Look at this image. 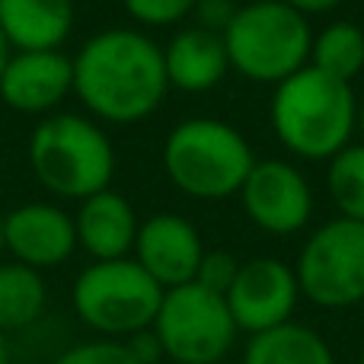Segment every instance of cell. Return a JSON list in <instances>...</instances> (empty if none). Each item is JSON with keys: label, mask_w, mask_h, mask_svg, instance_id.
Instances as JSON below:
<instances>
[{"label": "cell", "mask_w": 364, "mask_h": 364, "mask_svg": "<svg viewBox=\"0 0 364 364\" xmlns=\"http://www.w3.org/2000/svg\"><path fill=\"white\" fill-rule=\"evenodd\" d=\"M227 310L240 333L256 336L294 320V310L301 304L294 265L275 256H256L240 262L230 291L224 294Z\"/></svg>", "instance_id": "obj_10"}, {"label": "cell", "mask_w": 364, "mask_h": 364, "mask_svg": "<svg viewBox=\"0 0 364 364\" xmlns=\"http://www.w3.org/2000/svg\"><path fill=\"white\" fill-rule=\"evenodd\" d=\"M301 297L320 310H348L364 301V224L333 218L320 224L294 262Z\"/></svg>", "instance_id": "obj_8"}, {"label": "cell", "mask_w": 364, "mask_h": 364, "mask_svg": "<svg viewBox=\"0 0 364 364\" xmlns=\"http://www.w3.org/2000/svg\"><path fill=\"white\" fill-rule=\"evenodd\" d=\"M237 272H240V259L233 256V252H227V250H205L195 282H198L201 288L214 291V294H227V291H230V284H233V278H237Z\"/></svg>", "instance_id": "obj_23"}, {"label": "cell", "mask_w": 364, "mask_h": 364, "mask_svg": "<svg viewBox=\"0 0 364 364\" xmlns=\"http://www.w3.org/2000/svg\"><path fill=\"white\" fill-rule=\"evenodd\" d=\"M74 93V58L61 48L13 51L0 77V100L26 115H45Z\"/></svg>", "instance_id": "obj_13"}, {"label": "cell", "mask_w": 364, "mask_h": 364, "mask_svg": "<svg viewBox=\"0 0 364 364\" xmlns=\"http://www.w3.org/2000/svg\"><path fill=\"white\" fill-rule=\"evenodd\" d=\"M201 256H205V240L188 218L176 211H160L141 220L132 259L164 291L195 282Z\"/></svg>", "instance_id": "obj_11"}, {"label": "cell", "mask_w": 364, "mask_h": 364, "mask_svg": "<svg viewBox=\"0 0 364 364\" xmlns=\"http://www.w3.org/2000/svg\"><path fill=\"white\" fill-rule=\"evenodd\" d=\"M237 195L246 218L272 237H294L314 218L310 179L291 160H256Z\"/></svg>", "instance_id": "obj_9"}, {"label": "cell", "mask_w": 364, "mask_h": 364, "mask_svg": "<svg viewBox=\"0 0 364 364\" xmlns=\"http://www.w3.org/2000/svg\"><path fill=\"white\" fill-rule=\"evenodd\" d=\"M164 68L170 90L182 93H208L220 87L230 74L224 36L208 32L201 26H186L164 45Z\"/></svg>", "instance_id": "obj_15"}, {"label": "cell", "mask_w": 364, "mask_h": 364, "mask_svg": "<svg viewBox=\"0 0 364 364\" xmlns=\"http://www.w3.org/2000/svg\"><path fill=\"white\" fill-rule=\"evenodd\" d=\"M0 364H13L10 342H6V336H4V333H0Z\"/></svg>", "instance_id": "obj_28"}, {"label": "cell", "mask_w": 364, "mask_h": 364, "mask_svg": "<svg viewBox=\"0 0 364 364\" xmlns=\"http://www.w3.org/2000/svg\"><path fill=\"white\" fill-rule=\"evenodd\" d=\"M198 0H122L125 13L138 26L147 29H164V26H176L182 19L192 16Z\"/></svg>", "instance_id": "obj_22"}, {"label": "cell", "mask_w": 364, "mask_h": 364, "mask_svg": "<svg viewBox=\"0 0 364 364\" xmlns=\"http://www.w3.org/2000/svg\"><path fill=\"white\" fill-rule=\"evenodd\" d=\"M29 166L55 198L83 201L112 186L115 151L100 122L74 112L48 115L29 138Z\"/></svg>", "instance_id": "obj_4"}, {"label": "cell", "mask_w": 364, "mask_h": 364, "mask_svg": "<svg viewBox=\"0 0 364 364\" xmlns=\"http://www.w3.org/2000/svg\"><path fill=\"white\" fill-rule=\"evenodd\" d=\"M310 64L336 80L355 83L364 70V29L352 19H333L314 32Z\"/></svg>", "instance_id": "obj_19"}, {"label": "cell", "mask_w": 364, "mask_h": 364, "mask_svg": "<svg viewBox=\"0 0 364 364\" xmlns=\"http://www.w3.org/2000/svg\"><path fill=\"white\" fill-rule=\"evenodd\" d=\"M358 134H361V144H364V100L358 102Z\"/></svg>", "instance_id": "obj_29"}, {"label": "cell", "mask_w": 364, "mask_h": 364, "mask_svg": "<svg viewBox=\"0 0 364 364\" xmlns=\"http://www.w3.org/2000/svg\"><path fill=\"white\" fill-rule=\"evenodd\" d=\"M48 307V284L42 272L23 262H0V333L36 326Z\"/></svg>", "instance_id": "obj_18"}, {"label": "cell", "mask_w": 364, "mask_h": 364, "mask_svg": "<svg viewBox=\"0 0 364 364\" xmlns=\"http://www.w3.org/2000/svg\"><path fill=\"white\" fill-rule=\"evenodd\" d=\"M51 364H138L132 355V348L125 346V339H87L74 342L58 355Z\"/></svg>", "instance_id": "obj_21"}, {"label": "cell", "mask_w": 364, "mask_h": 364, "mask_svg": "<svg viewBox=\"0 0 364 364\" xmlns=\"http://www.w3.org/2000/svg\"><path fill=\"white\" fill-rule=\"evenodd\" d=\"M326 192L339 218L364 224V144L352 141L326 160Z\"/></svg>", "instance_id": "obj_20"}, {"label": "cell", "mask_w": 364, "mask_h": 364, "mask_svg": "<svg viewBox=\"0 0 364 364\" xmlns=\"http://www.w3.org/2000/svg\"><path fill=\"white\" fill-rule=\"evenodd\" d=\"M138 227L141 220L134 205L112 188H102V192L83 198L74 214L77 250H83L93 262L132 256Z\"/></svg>", "instance_id": "obj_14"}, {"label": "cell", "mask_w": 364, "mask_h": 364, "mask_svg": "<svg viewBox=\"0 0 364 364\" xmlns=\"http://www.w3.org/2000/svg\"><path fill=\"white\" fill-rule=\"evenodd\" d=\"M288 6H294L297 13H304V16H326V13L339 10L346 0H284Z\"/></svg>", "instance_id": "obj_26"}, {"label": "cell", "mask_w": 364, "mask_h": 364, "mask_svg": "<svg viewBox=\"0 0 364 364\" xmlns=\"http://www.w3.org/2000/svg\"><path fill=\"white\" fill-rule=\"evenodd\" d=\"M125 346L132 348V355H134V361L138 364H160L164 361V348H160L154 329H141V333L128 336Z\"/></svg>", "instance_id": "obj_25"}, {"label": "cell", "mask_w": 364, "mask_h": 364, "mask_svg": "<svg viewBox=\"0 0 364 364\" xmlns=\"http://www.w3.org/2000/svg\"><path fill=\"white\" fill-rule=\"evenodd\" d=\"M233 13H237V4H230V0H198L192 10V19H195V26H201V29L224 36V29L230 26Z\"/></svg>", "instance_id": "obj_24"}, {"label": "cell", "mask_w": 364, "mask_h": 364, "mask_svg": "<svg viewBox=\"0 0 364 364\" xmlns=\"http://www.w3.org/2000/svg\"><path fill=\"white\" fill-rule=\"evenodd\" d=\"M243 364H336V352L323 333L291 320L269 333L250 336Z\"/></svg>", "instance_id": "obj_17"}, {"label": "cell", "mask_w": 364, "mask_h": 364, "mask_svg": "<svg viewBox=\"0 0 364 364\" xmlns=\"http://www.w3.org/2000/svg\"><path fill=\"white\" fill-rule=\"evenodd\" d=\"M355 364H364V339H361V348H358V358H355Z\"/></svg>", "instance_id": "obj_31"}, {"label": "cell", "mask_w": 364, "mask_h": 364, "mask_svg": "<svg viewBox=\"0 0 364 364\" xmlns=\"http://www.w3.org/2000/svg\"><path fill=\"white\" fill-rule=\"evenodd\" d=\"M10 55H13V48H10V42H6V36L0 32V77H4V70H6V61H10Z\"/></svg>", "instance_id": "obj_27"}, {"label": "cell", "mask_w": 364, "mask_h": 364, "mask_svg": "<svg viewBox=\"0 0 364 364\" xmlns=\"http://www.w3.org/2000/svg\"><path fill=\"white\" fill-rule=\"evenodd\" d=\"M256 154L240 128L224 119H182L164 141V173L195 201H224L240 192Z\"/></svg>", "instance_id": "obj_3"}, {"label": "cell", "mask_w": 364, "mask_h": 364, "mask_svg": "<svg viewBox=\"0 0 364 364\" xmlns=\"http://www.w3.org/2000/svg\"><path fill=\"white\" fill-rule=\"evenodd\" d=\"M230 70L250 83H282L310 64L314 26L284 0L240 4L224 29Z\"/></svg>", "instance_id": "obj_5"}, {"label": "cell", "mask_w": 364, "mask_h": 364, "mask_svg": "<svg viewBox=\"0 0 364 364\" xmlns=\"http://www.w3.org/2000/svg\"><path fill=\"white\" fill-rule=\"evenodd\" d=\"M151 329L164 358L173 364H220L240 336L224 294H214L198 282L166 288Z\"/></svg>", "instance_id": "obj_7"}, {"label": "cell", "mask_w": 364, "mask_h": 364, "mask_svg": "<svg viewBox=\"0 0 364 364\" xmlns=\"http://www.w3.org/2000/svg\"><path fill=\"white\" fill-rule=\"evenodd\" d=\"M358 102L352 83L307 64L272 90V132L291 157L326 164L358 134Z\"/></svg>", "instance_id": "obj_2"}, {"label": "cell", "mask_w": 364, "mask_h": 364, "mask_svg": "<svg viewBox=\"0 0 364 364\" xmlns=\"http://www.w3.org/2000/svg\"><path fill=\"white\" fill-rule=\"evenodd\" d=\"M160 301L164 288L132 256L90 262L70 288L74 316L100 339H128L151 329Z\"/></svg>", "instance_id": "obj_6"}, {"label": "cell", "mask_w": 364, "mask_h": 364, "mask_svg": "<svg viewBox=\"0 0 364 364\" xmlns=\"http://www.w3.org/2000/svg\"><path fill=\"white\" fill-rule=\"evenodd\" d=\"M74 29V0H0V32L13 51L61 48Z\"/></svg>", "instance_id": "obj_16"}, {"label": "cell", "mask_w": 364, "mask_h": 364, "mask_svg": "<svg viewBox=\"0 0 364 364\" xmlns=\"http://www.w3.org/2000/svg\"><path fill=\"white\" fill-rule=\"evenodd\" d=\"M0 252H4V214H0Z\"/></svg>", "instance_id": "obj_30"}, {"label": "cell", "mask_w": 364, "mask_h": 364, "mask_svg": "<svg viewBox=\"0 0 364 364\" xmlns=\"http://www.w3.org/2000/svg\"><path fill=\"white\" fill-rule=\"evenodd\" d=\"M4 250L13 262H23L36 272L58 269L77 250L74 214L51 201H29L4 214Z\"/></svg>", "instance_id": "obj_12"}, {"label": "cell", "mask_w": 364, "mask_h": 364, "mask_svg": "<svg viewBox=\"0 0 364 364\" xmlns=\"http://www.w3.org/2000/svg\"><path fill=\"white\" fill-rule=\"evenodd\" d=\"M74 93L96 122L134 125L164 106L170 93L164 48L141 29H106L74 58Z\"/></svg>", "instance_id": "obj_1"}, {"label": "cell", "mask_w": 364, "mask_h": 364, "mask_svg": "<svg viewBox=\"0 0 364 364\" xmlns=\"http://www.w3.org/2000/svg\"><path fill=\"white\" fill-rule=\"evenodd\" d=\"M358 307H361V314H364V301H361V304H358Z\"/></svg>", "instance_id": "obj_32"}]
</instances>
